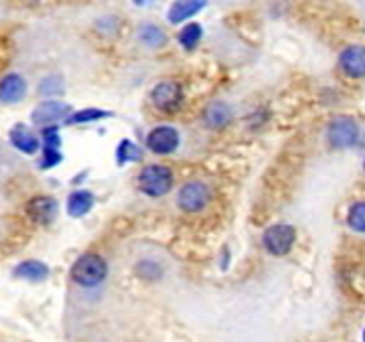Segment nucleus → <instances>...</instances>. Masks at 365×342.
Segmentation results:
<instances>
[{
    "label": "nucleus",
    "instance_id": "obj_12",
    "mask_svg": "<svg viewBox=\"0 0 365 342\" xmlns=\"http://www.w3.org/2000/svg\"><path fill=\"white\" fill-rule=\"evenodd\" d=\"M203 120L209 128H222L226 126L229 120H231V108H229L226 101H213L205 114H203Z\"/></svg>",
    "mask_w": 365,
    "mask_h": 342
},
{
    "label": "nucleus",
    "instance_id": "obj_14",
    "mask_svg": "<svg viewBox=\"0 0 365 342\" xmlns=\"http://www.w3.org/2000/svg\"><path fill=\"white\" fill-rule=\"evenodd\" d=\"M207 2H199V0H191V2H175L171 8H169V21L173 25L182 23L187 19H191L193 14H197Z\"/></svg>",
    "mask_w": 365,
    "mask_h": 342
},
{
    "label": "nucleus",
    "instance_id": "obj_13",
    "mask_svg": "<svg viewBox=\"0 0 365 342\" xmlns=\"http://www.w3.org/2000/svg\"><path fill=\"white\" fill-rule=\"evenodd\" d=\"M10 142L16 150L25 152V154H35L39 150V140L37 136H33L31 132L23 126H16V128L10 132Z\"/></svg>",
    "mask_w": 365,
    "mask_h": 342
},
{
    "label": "nucleus",
    "instance_id": "obj_2",
    "mask_svg": "<svg viewBox=\"0 0 365 342\" xmlns=\"http://www.w3.org/2000/svg\"><path fill=\"white\" fill-rule=\"evenodd\" d=\"M138 186L148 197H163L173 186V172L163 164L144 167L138 174Z\"/></svg>",
    "mask_w": 365,
    "mask_h": 342
},
{
    "label": "nucleus",
    "instance_id": "obj_5",
    "mask_svg": "<svg viewBox=\"0 0 365 342\" xmlns=\"http://www.w3.org/2000/svg\"><path fill=\"white\" fill-rule=\"evenodd\" d=\"M209 199H211V193H209L207 184L197 182V180L187 182L181 191H179V207H181L182 211H187V213L201 211L209 203Z\"/></svg>",
    "mask_w": 365,
    "mask_h": 342
},
{
    "label": "nucleus",
    "instance_id": "obj_6",
    "mask_svg": "<svg viewBox=\"0 0 365 342\" xmlns=\"http://www.w3.org/2000/svg\"><path fill=\"white\" fill-rule=\"evenodd\" d=\"M152 103L163 110V112H173L181 106L182 101V89L177 82H163L152 89L150 93Z\"/></svg>",
    "mask_w": 365,
    "mask_h": 342
},
{
    "label": "nucleus",
    "instance_id": "obj_3",
    "mask_svg": "<svg viewBox=\"0 0 365 342\" xmlns=\"http://www.w3.org/2000/svg\"><path fill=\"white\" fill-rule=\"evenodd\" d=\"M294 241H296V231H294L292 225H286V223L272 225L264 233V247L272 256H286L292 249Z\"/></svg>",
    "mask_w": 365,
    "mask_h": 342
},
{
    "label": "nucleus",
    "instance_id": "obj_18",
    "mask_svg": "<svg viewBox=\"0 0 365 342\" xmlns=\"http://www.w3.org/2000/svg\"><path fill=\"white\" fill-rule=\"evenodd\" d=\"M116 158H118V164H126V162H134L142 158V152L134 142L130 140H122L120 146H118V152H116Z\"/></svg>",
    "mask_w": 365,
    "mask_h": 342
},
{
    "label": "nucleus",
    "instance_id": "obj_9",
    "mask_svg": "<svg viewBox=\"0 0 365 342\" xmlns=\"http://www.w3.org/2000/svg\"><path fill=\"white\" fill-rule=\"evenodd\" d=\"M65 116H69V106L63 103V101H43L31 114L33 122L39 124V126L53 124V122H57V120H61Z\"/></svg>",
    "mask_w": 365,
    "mask_h": 342
},
{
    "label": "nucleus",
    "instance_id": "obj_24",
    "mask_svg": "<svg viewBox=\"0 0 365 342\" xmlns=\"http://www.w3.org/2000/svg\"><path fill=\"white\" fill-rule=\"evenodd\" d=\"M61 162V152L59 150H47L43 148V158H41V169H51Z\"/></svg>",
    "mask_w": 365,
    "mask_h": 342
},
{
    "label": "nucleus",
    "instance_id": "obj_4",
    "mask_svg": "<svg viewBox=\"0 0 365 342\" xmlns=\"http://www.w3.org/2000/svg\"><path fill=\"white\" fill-rule=\"evenodd\" d=\"M357 136H360V128L355 120L347 116L335 118L329 126V144L333 148H349L357 142Z\"/></svg>",
    "mask_w": 365,
    "mask_h": 342
},
{
    "label": "nucleus",
    "instance_id": "obj_8",
    "mask_svg": "<svg viewBox=\"0 0 365 342\" xmlns=\"http://www.w3.org/2000/svg\"><path fill=\"white\" fill-rule=\"evenodd\" d=\"M341 69L349 77H365V45H351L341 53Z\"/></svg>",
    "mask_w": 365,
    "mask_h": 342
},
{
    "label": "nucleus",
    "instance_id": "obj_17",
    "mask_svg": "<svg viewBox=\"0 0 365 342\" xmlns=\"http://www.w3.org/2000/svg\"><path fill=\"white\" fill-rule=\"evenodd\" d=\"M138 39L146 45V47H152V49L165 45V41H167L165 33L156 25H144V27H140L138 29Z\"/></svg>",
    "mask_w": 365,
    "mask_h": 342
},
{
    "label": "nucleus",
    "instance_id": "obj_21",
    "mask_svg": "<svg viewBox=\"0 0 365 342\" xmlns=\"http://www.w3.org/2000/svg\"><path fill=\"white\" fill-rule=\"evenodd\" d=\"M347 223L353 231L357 233H365V203H355L349 215H347Z\"/></svg>",
    "mask_w": 365,
    "mask_h": 342
},
{
    "label": "nucleus",
    "instance_id": "obj_10",
    "mask_svg": "<svg viewBox=\"0 0 365 342\" xmlns=\"http://www.w3.org/2000/svg\"><path fill=\"white\" fill-rule=\"evenodd\" d=\"M27 213L29 217L35 221V223H41V225H47L55 219L57 215V201L51 199V197H35L29 201L27 205Z\"/></svg>",
    "mask_w": 365,
    "mask_h": 342
},
{
    "label": "nucleus",
    "instance_id": "obj_22",
    "mask_svg": "<svg viewBox=\"0 0 365 342\" xmlns=\"http://www.w3.org/2000/svg\"><path fill=\"white\" fill-rule=\"evenodd\" d=\"M39 91L43 95H59V93H63V80L59 75H49L41 82Z\"/></svg>",
    "mask_w": 365,
    "mask_h": 342
},
{
    "label": "nucleus",
    "instance_id": "obj_23",
    "mask_svg": "<svg viewBox=\"0 0 365 342\" xmlns=\"http://www.w3.org/2000/svg\"><path fill=\"white\" fill-rule=\"evenodd\" d=\"M43 140H45L47 150H59V146H61V138H59V130L57 128H45Z\"/></svg>",
    "mask_w": 365,
    "mask_h": 342
},
{
    "label": "nucleus",
    "instance_id": "obj_7",
    "mask_svg": "<svg viewBox=\"0 0 365 342\" xmlns=\"http://www.w3.org/2000/svg\"><path fill=\"white\" fill-rule=\"evenodd\" d=\"M146 144L154 154H171L179 146V132L171 126H158L148 134Z\"/></svg>",
    "mask_w": 365,
    "mask_h": 342
},
{
    "label": "nucleus",
    "instance_id": "obj_25",
    "mask_svg": "<svg viewBox=\"0 0 365 342\" xmlns=\"http://www.w3.org/2000/svg\"><path fill=\"white\" fill-rule=\"evenodd\" d=\"M364 342H365V332H364Z\"/></svg>",
    "mask_w": 365,
    "mask_h": 342
},
{
    "label": "nucleus",
    "instance_id": "obj_20",
    "mask_svg": "<svg viewBox=\"0 0 365 342\" xmlns=\"http://www.w3.org/2000/svg\"><path fill=\"white\" fill-rule=\"evenodd\" d=\"M201 35H203V29H201L197 23H191V25L182 27V31L179 33V41H181L182 47H187V49H193L195 45L199 43Z\"/></svg>",
    "mask_w": 365,
    "mask_h": 342
},
{
    "label": "nucleus",
    "instance_id": "obj_11",
    "mask_svg": "<svg viewBox=\"0 0 365 342\" xmlns=\"http://www.w3.org/2000/svg\"><path fill=\"white\" fill-rule=\"evenodd\" d=\"M27 93V84L21 75L16 73H10L2 80V86H0V97L4 103H14L19 99H23Z\"/></svg>",
    "mask_w": 365,
    "mask_h": 342
},
{
    "label": "nucleus",
    "instance_id": "obj_15",
    "mask_svg": "<svg viewBox=\"0 0 365 342\" xmlns=\"http://www.w3.org/2000/svg\"><path fill=\"white\" fill-rule=\"evenodd\" d=\"M93 205V195L90 191H75L67 199V213L71 217H84Z\"/></svg>",
    "mask_w": 365,
    "mask_h": 342
},
{
    "label": "nucleus",
    "instance_id": "obj_19",
    "mask_svg": "<svg viewBox=\"0 0 365 342\" xmlns=\"http://www.w3.org/2000/svg\"><path fill=\"white\" fill-rule=\"evenodd\" d=\"M106 116H112V112L91 108V110H82V112L69 116V118H67V124H86V122H95V120L106 118Z\"/></svg>",
    "mask_w": 365,
    "mask_h": 342
},
{
    "label": "nucleus",
    "instance_id": "obj_16",
    "mask_svg": "<svg viewBox=\"0 0 365 342\" xmlns=\"http://www.w3.org/2000/svg\"><path fill=\"white\" fill-rule=\"evenodd\" d=\"M14 276L31 280V282H39V280H45L47 276H49V267H47L45 263H41V261H23L14 269Z\"/></svg>",
    "mask_w": 365,
    "mask_h": 342
},
{
    "label": "nucleus",
    "instance_id": "obj_1",
    "mask_svg": "<svg viewBox=\"0 0 365 342\" xmlns=\"http://www.w3.org/2000/svg\"><path fill=\"white\" fill-rule=\"evenodd\" d=\"M108 276V263L95 254H86L78 257L71 267V280L84 288L99 286Z\"/></svg>",
    "mask_w": 365,
    "mask_h": 342
}]
</instances>
